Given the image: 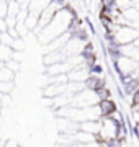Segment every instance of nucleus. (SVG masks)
<instances>
[{"mask_svg":"<svg viewBox=\"0 0 139 147\" xmlns=\"http://www.w3.org/2000/svg\"><path fill=\"white\" fill-rule=\"evenodd\" d=\"M0 38H2V31H0Z\"/></svg>","mask_w":139,"mask_h":147,"instance_id":"20e7f679","label":"nucleus"},{"mask_svg":"<svg viewBox=\"0 0 139 147\" xmlns=\"http://www.w3.org/2000/svg\"><path fill=\"white\" fill-rule=\"evenodd\" d=\"M98 110H100V115L103 116H110L113 111L116 110V103L111 100V98H100L98 100Z\"/></svg>","mask_w":139,"mask_h":147,"instance_id":"f257e3e1","label":"nucleus"},{"mask_svg":"<svg viewBox=\"0 0 139 147\" xmlns=\"http://www.w3.org/2000/svg\"><path fill=\"white\" fill-rule=\"evenodd\" d=\"M134 132H136V136L139 137V121L136 123V124H134Z\"/></svg>","mask_w":139,"mask_h":147,"instance_id":"7ed1b4c3","label":"nucleus"},{"mask_svg":"<svg viewBox=\"0 0 139 147\" xmlns=\"http://www.w3.org/2000/svg\"><path fill=\"white\" fill-rule=\"evenodd\" d=\"M131 103H133V106L134 105H139V88L133 93V100H131Z\"/></svg>","mask_w":139,"mask_h":147,"instance_id":"f03ea898","label":"nucleus"},{"mask_svg":"<svg viewBox=\"0 0 139 147\" xmlns=\"http://www.w3.org/2000/svg\"><path fill=\"white\" fill-rule=\"evenodd\" d=\"M0 65H2V61H0Z\"/></svg>","mask_w":139,"mask_h":147,"instance_id":"39448f33","label":"nucleus"}]
</instances>
